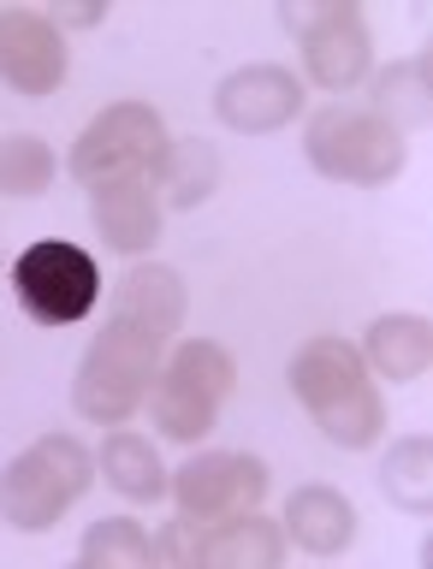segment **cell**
Here are the masks:
<instances>
[{
  "label": "cell",
  "mask_w": 433,
  "mask_h": 569,
  "mask_svg": "<svg viewBox=\"0 0 433 569\" xmlns=\"http://www.w3.org/2000/svg\"><path fill=\"white\" fill-rule=\"evenodd\" d=\"M232 386H238L232 350L214 345V338H185V345L167 350V362H160V373H155V386H149L142 403H149V416H155V427L167 439L196 445V439L214 433Z\"/></svg>",
  "instance_id": "obj_4"
},
{
  "label": "cell",
  "mask_w": 433,
  "mask_h": 569,
  "mask_svg": "<svg viewBox=\"0 0 433 569\" xmlns=\"http://www.w3.org/2000/svg\"><path fill=\"white\" fill-rule=\"evenodd\" d=\"M0 267H7V256H0Z\"/></svg>",
  "instance_id": "obj_25"
},
{
  "label": "cell",
  "mask_w": 433,
  "mask_h": 569,
  "mask_svg": "<svg viewBox=\"0 0 433 569\" xmlns=\"http://www.w3.org/2000/svg\"><path fill=\"white\" fill-rule=\"evenodd\" d=\"M363 362H368V373H381L386 386L422 380L427 362H433V327L422 315H381L363 332Z\"/></svg>",
  "instance_id": "obj_15"
},
{
  "label": "cell",
  "mask_w": 433,
  "mask_h": 569,
  "mask_svg": "<svg viewBox=\"0 0 433 569\" xmlns=\"http://www.w3.org/2000/svg\"><path fill=\"white\" fill-rule=\"evenodd\" d=\"M66 36L48 24V12L7 7L0 12V83L12 96H53L66 83Z\"/></svg>",
  "instance_id": "obj_10"
},
{
  "label": "cell",
  "mask_w": 433,
  "mask_h": 569,
  "mask_svg": "<svg viewBox=\"0 0 433 569\" xmlns=\"http://www.w3.org/2000/svg\"><path fill=\"white\" fill-rule=\"evenodd\" d=\"M78 563L83 569H142V563H155V540L131 516H101L78 540Z\"/></svg>",
  "instance_id": "obj_20"
},
{
  "label": "cell",
  "mask_w": 433,
  "mask_h": 569,
  "mask_svg": "<svg viewBox=\"0 0 433 569\" xmlns=\"http://www.w3.org/2000/svg\"><path fill=\"white\" fill-rule=\"evenodd\" d=\"M309 12H315V7H303V0H285V7H279V24L303 36V24H309Z\"/></svg>",
  "instance_id": "obj_24"
},
{
  "label": "cell",
  "mask_w": 433,
  "mask_h": 569,
  "mask_svg": "<svg viewBox=\"0 0 433 569\" xmlns=\"http://www.w3.org/2000/svg\"><path fill=\"white\" fill-rule=\"evenodd\" d=\"M285 558V528L256 510L220 516L196 533V569H274Z\"/></svg>",
  "instance_id": "obj_13"
},
{
  "label": "cell",
  "mask_w": 433,
  "mask_h": 569,
  "mask_svg": "<svg viewBox=\"0 0 433 569\" xmlns=\"http://www.w3.org/2000/svg\"><path fill=\"white\" fill-rule=\"evenodd\" d=\"M173 498H178V516L196 528L220 522V516H238V510H256L267 498V462L249 457V451H196L173 480Z\"/></svg>",
  "instance_id": "obj_8"
},
{
  "label": "cell",
  "mask_w": 433,
  "mask_h": 569,
  "mask_svg": "<svg viewBox=\"0 0 433 569\" xmlns=\"http://www.w3.org/2000/svg\"><path fill=\"white\" fill-rule=\"evenodd\" d=\"M53 184V149L30 131L0 137V196H18V202H36Z\"/></svg>",
  "instance_id": "obj_21"
},
{
  "label": "cell",
  "mask_w": 433,
  "mask_h": 569,
  "mask_svg": "<svg viewBox=\"0 0 433 569\" xmlns=\"http://www.w3.org/2000/svg\"><path fill=\"white\" fill-rule=\"evenodd\" d=\"M285 540H297L309 558H338L356 540V505L333 487H297L285 505Z\"/></svg>",
  "instance_id": "obj_14"
},
{
  "label": "cell",
  "mask_w": 433,
  "mask_h": 569,
  "mask_svg": "<svg viewBox=\"0 0 433 569\" xmlns=\"http://www.w3.org/2000/svg\"><path fill=\"white\" fill-rule=\"evenodd\" d=\"M285 380H292L297 403L309 409V421L333 445H345V451H368V445L386 433V403L368 380L363 350L345 345V338H333V332L309 338V345L292 356Z\"/></svg>",
  "instance_id": "obj_2"
},
{
  "label": "cell",
  "mask_w": 433,
  "mask_h": 569,
  "mask_svg": "<svg viewBox=\"0 0 433 569\" xmlns=\"http://www.w3.org/2000/svg\"><path fill=\"white\" fill-rule=\"evenodd\" d=\"M89 226L107 249L119 256H142L160 238V196L155 178H119V184H96L89 190Z\"/></svg>",
  "instance_id": "obj_12"
},
{
  "label": "cell",
  "mask_w": 433,
  "mask_h": 569,
  "mask_svg": "<svg viewBox=\"0 0 433 569\" xmlns=\"http://www.w3.org/2000/svg\"><path fill=\"white\" fill-rule=\"evenodd\" d=\"M101 480L119 498H131V505H155V498L167 492V469H160L155 445L142 433H131V427H114V433L101 439Z\"/></svg>",
  "instance_id": "obj_17"
},
{
  "label": "cell",
  "mask_w": 433,
  "mask_h": 569,
  "mask_svg": "<svg viewBox=\"0 0 433 569\" xmlns=\"http://www.w3.org/2000/svg\"><path fill=\"white\" fill-rule=\"evenodd\" d=\"M368 53H374V42H368V24H363V7H356V0H327V7L309 12V24H303V66H309V83L345 96V89L363 83Z\"/></svg>",
  "instance_id": "obj_9"
},
{
  "label": "cell",
  "mask_w": 433,
  "mask_h": 569,
  "mask_svg": "<svg viewBox=\"0 0 433 569\" xmlns=\"http://www.w3.org/2000/svg\"><path fill=\"white\" fill-rule=\"evenodd\" d=\"M392 131H422L433 119V78H427V53H410V60H392L381 78H374V107Z\"/></svg>",
  "instance_id": "obj_18"
},
{
  "label": "cell",
  "mask_w": 433,
  "mask_h": 569,
  "mask_svg": "<svg viewBox=\"0 0 433 569\" xmlns=\"http://www.w3.org/2000/svg\"><path fill=\"white\" fill-rule=\"evenodd\" d=\"M107 18V0H78V7H48L53 30H96Z\"/></svg>",
  "instance_id": "obj_23"
},
{
  "label": "cell",
  "mask_w": 433,
  "mask_h": 569,
  "mask_svg": "<svg viewBox=\"0 0 433 569\" xmlns=\"http://www.w3.org/2000/svg\"><path fill=\"white\" fill-rule=\"evenodd\" d=\"M178 327H185V279L160 261H137L114 284V302H107L96 345L78 362L71 409L96 427H125L142 409V398H149Z\"/></svg>",
  "instance_id": "obj_1"
},
{
  "label": "cell",
  "mask_w": 433,
  "mask_h": 569,
  "mask_svg": "<svg viewBox=\"0 0 433 569\" xmlns=\"http://www.w3.org/2000/svg\"><path fill=\"white\" fill-rule=\"evenodd\" d=\"M381 492H386L398 510H410V516H427V510H433V445H427L422 433H410V439H398V445L386 451V462H381Z\"/></svg>",
  "instance_id": "obj_19"
},
{
  "label": "cell",
  "mask_w": 433,
  "mask_h": 569,
  "mask_svg": "<svg viewBox=\"0 0 433 569\" xmlns=\"http://www.w3.org/2000/svg\"><path fill=\"white\" fill-rule=\"evenodd\" d=\"M196 522H185V516H178V522H167V533H160L155 540V563H178V569H196Z\"/></svg>",
  "instance_id": "obj_22"
},
{
  "label": "cell",
  "mask_w": 433,
  "mask_h": 569,
  "mask_svg": "<svg viewBox=\"0 0 433 569\" xmlns=\"http://www.w3.org/2000/svg\"><path fill=\"white\" fill-rule=\"evenodd\" d=\"M167 119L149 101H114L107 113L83 124V137L71 142V178L83 190L119 184V178H155L160 154H167Z\"/></svg>",
  "instance_id": "obj_6"
},
{
  "label": "cell",
  "mask_w": 433,
  "mask_h": 569,
  "mask_svg": "<svg viewBox=\"0 0 433 569\" xmlns=\"http://www.w3.org/2000/svg\"><path fill=\"white\" fill-rule=\"evenodd\" d=\"M12 297L18 309L42 327H78V320L101 302V267L89 249L66 238H42L12 261Z\"/></svg>",
  "instance_id": "obj_7"
},
{
  "label": "cell",
  "mask_w": 433,
  "mask_h": 569,
  "mask_svg": "<svg viewBox=\"0 0 433 569\" xmlns=\"http://www.w3.org/2000/svg\"><path fill=\"white\" fill-rule=\"evenodd\" d=\"M303 154H309V167L321 178H333V184H386V178L404 172L410 142L392 131L381 113H368V107L333 101L309 119Z\"/></svg>",
  "instance_id": "obj_5"
},
{
  "label": "cell",
  "mask_w": 433,
  "mask_h": 569,
  "mask_svg": "<svg viewBox=\"0 0 433 569\" xmlns=\"http://www.w3.org/2000/svg\"><path fill=\"white\" fill-rule=\"evenodd\" d=\"M214 113H220L226 131L267 137L303 113V78L285 66H244L214 89Z\"/></svg>",
  "instance_id": "obj_11"
},
{
  "label": "cell",
  "mask_w": 433,
  "mask_h": 569,
  "mask_svg": "<svg viewBox=\"0 0 433 569\" xmlns=\"http://www.w3.org/2000/svg\"><path fill=\"white\" fill-rule=\"evenodd\" d=\"M220 190V149L208 137H173L167 154L155 167V196L167 208H203L208 196Z\"/></svg>",
  "instance_id": "obj_16"
},
{
  "label": "cell",
  "mask_w": 433,
  "mask_h": 569,
  "mask_svg": "<svg viewBox=\"0 0 433 569\" xmlns=\"http://www.w3.org/2000/svg\"><path fill=\"white\" fill-rule=\"evenodd\" d=\"M96 480V457L71 433H42L0 469V522L18 533H48Z\"/></svg>",
  "instance_id": "obj_3"
}]
</instances>
